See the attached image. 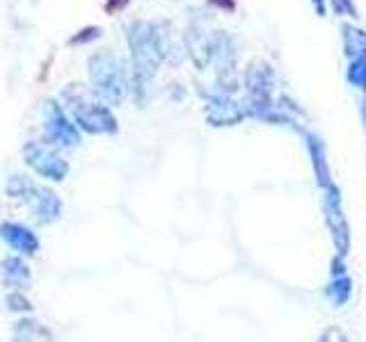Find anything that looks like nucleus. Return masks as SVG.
<instances>
[{
    "instance_id": "1",
    "label": "nucleus",
    "mask_w": 366,
    "mask_h": 342,
    "mask_svg": "<svg viewBox=\"0 0 366 342\" xmlns=\"http://www.w3.org/2000/svg\"><path fill=\"white\" fill-rule=\"evenodd\" d=\"M128 46L133 57V78L131 89L135 91L138 103L147 101L149 82L154 80L160 62L165 59V41L156 23L151 21H133L128 28Z\"/></svg>"
},
{
    "instance_id": "2",
    "label": "nucleus",
    "mask_w": 366,
    "mask_h": 342,
    "mask_svg": "<svg viewBox=\"0 0 366 342\" xmlns=\"http://www.w3.org/2000/svg\"><path fill=\"white\" fill-rule=\"evenodd\" d=\"M65 106L74 117V123L80 132L87 135H115L119 123L104 101L85 85H69L62 91Z\"/></svg>"
},
{
    "instance_id": "3",
    "label": "nucleus",
    "mask_w": 366,
    "mask_h": 342,
    "mask_svg": "<svg viewBox=\"0 0 366 342\" xmlns=\"http://www.w3.org/2000/svg\"><path fill=\"white\" fill-rule=\"evenodd\" d=\"M92 91L106 103V106H119L131 91V78L124 64L117 59L113 50H96L87 62Z\"/></svg>"
},
{
    "instance_id": "4",
    "label": "nucleus",
    "mask_w": 366,
    "mask_h": 342,
    "mask_svg": "<svg viewBox=\"0 0 366 342\" xmlns=\"http://www.w3.org/2000/svg\"><path fill=\"white\" fill-rule=\"evenodd\" d=\"M5 194L12 201L28 205L33 210L35 222L42 226L55 224L62 217V199L50 188H46V185H39L35 178H30V176L23 173L9 176L5 183Z\"/></svg>"
},
{
    "instance_id": "5",
    "label": "nucleus",
    "mask_w": 366,
    "mask_h": 342,
    "mask_svg": "<svg viewBox=\"0 0 366 342\" xmlns=\"http://www.w3.org/2000/svg\"><path fill=\"white\" fill-rule=\"evenodd\" d=\"M23 160L39 178L50 183H62L69 176V162L60 155V151L44 139L26 142L23 147Z\"/></svg>"
},
{
    "instance_id": "6",
    "label": "nucleus",
    "mask_w": 366,
    "mask_h": 342,
    "mask_svg": "<svg viewBox=\"0 0 366 342\" xmlns=\"http://www.w3.org/2000/svg\"><path fill=\"white\" fill-rule=\"evenodd\" d=\"M44 114V130L48 144H53L55 149H76L80 144V130L76 128V123L67 117L65 106H60L55 98L44 101L42 106Z\"/></svg>"
},
{
    "instance_id": "7",
    "label": "nucleus",
    "mask_w": 366,
    "mask_h": 342,
    "mask_svg": "<svg viewBox=\"0 0 366 342\" xmlns=\"http://www.w3.org/2000/svg\"><path fill=\"white\" fill-rule=\"evenodd\" d=\"M0 240H3L12 251H16V256H35L39 251V237L30 226L21 224V222H12L7 220L0 224Z\"/></svg>"
},
{
    "instance_id": "8",
    "label": "nucleus",
    "mask_w": 366,
    "mask_h": 342,
    "mask_svg": "<svg viewBox=\"0 0 366 342\" xmlns=\"http://www.w3.org/2000/svg\"><path fill=\"white\" fill-rule=\"evenodd\" d=\"M0 272H3V281L5 285L14 287V290H23L30 278H33V272H30V267L26 263L23 256H5L3 261H0Z\"/></svg>"
},
{
    "instance_id": "9",
    "label": "nucleus",
    "mask_w": 366,
    "mask_h": 342,
    "mask_svg": "<svg viewBox=\"0 0 366 342\" xmlns=\"http://www.w3.org/2000/svg\"><path fill=\"white\" fill-rule=\"evenodd\" d=\"M328 222H330V228H332V233H334V244H337L339 253L343 256L345 251H348V224H345L343 215H341V208H339V199H337V196H332V199H330Z\"/></svg>"
},
{
    "instance_id": "10",
    "label": "nucleus",
    "mask_w": 366,
    "mask_h": 342,
    "mask_svg": "<svg viewBox=\"0 0 366 342\" xmlns=\"http://www.w3.org/2000/svg\"><path fill=\"white\" fill-rule=\"evenodd\" d=\"M46 329L35 319H18L14 324V342H46Z\"/></svg>"
},
{
    "instance_id": "11",
    "label": "nucleus",
    "mask_w": 366,
    "mask_h": 342,
    "mask_svg": "<svg viewBox=\"0 0 366 342\" xmlns=\"http://www.w3.org/2000/svg\"><path fill=\"white\" fill-rule=\"evenodd\" d=\"M328 295L334 299V304H345L348 302V297H350V278L348 276H339V278H334L332 285L328 287Z\"/></svg>"
},
{
    "instance_id": "12",
    "label": "nucleus",
    "mask_w": 366,
    "mask_h": 342,
    "mask_svg": "<svg viewBox=\"0 0 366 342\" xmlns=\"http://www.w3.org/2000/svg\"><path fill=\"white\" fill-rule=\"evenodd\" d=\"M5 304L12 313H30V310H33V304H30V299L21 292V290H12V292H7Z\"/></svg>"
},
{
    "instance_id": "13",
    "label": "nucleus",
    "mask_w": 366,
    "mask_h": 342,
    "mask_svg": "<svg viewBox=\"0 0 366 342\" xmlns=\"http://www.w3.org/2000/svg\"><path fill=\"white\" fill-rule=\"evenodd\" d=\"M99 35H101V30H99V28H85V30H80V33H78L76 37H71V39H69V46L89 44V41L99 39Z\"/></svg>"
},
{
    "instance_id": "14",
    "label": "nucleus",
    "mask_w": 366,
    "mask_h": 342,
    "mask_svg": "<svg viewBox=\"0 0 366 342\" xmlns=\"http://www.w3.org/2000/svg\"><path fill=\"white\" fill-rule=\"evenodd\" d=\"M321 342H348V338H345L339 329H330L328 334L321 338Z\"/></svg>"
},
{
    "instance_id": "15",
    "label": "nucleus",
    "mask_w": 366,
    "mask_h": 342,
    "mask_svg": "<svg viewBox=\"0 0 366 342\" xmlns=\"http://www.w3.org/2000/svg\"><path fill=\"white\" fill-rule=\"evenodd\" d=\"M106 3H108V12H117V9L126 7L128 0H106Z\"/></svg>"
},
{
    "instance_id": "16",
    "label": "nucleus",
    "mask_w": 366,
    "mask_h": 342,
    "mask_svg": "<svg viewBox=\"0 0 366 342\" xmlns=\"http://www.w3.org/2000/svg\"><path fill=\"white\" fill-rule=\"evenodd\" d=\"M343 274V267H341V261H334V276H341Z\"/></svg>"
}]
</instances>
